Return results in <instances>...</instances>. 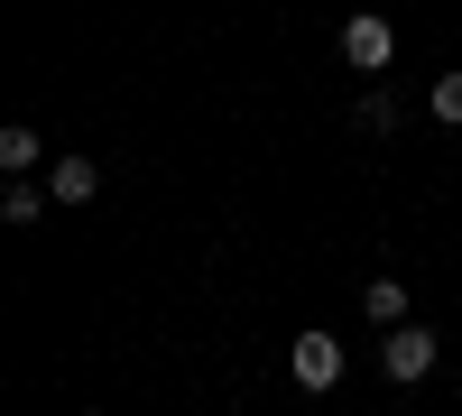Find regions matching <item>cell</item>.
Listing matches in <instances>:
<instances>
[{
	"label": "cell",
	"instance_id": "cell-7",
	"mask_svg": "<svg viewBox=\"0 0 462 416\" xmlns=\"http://www.w3.org/2000/svg\"><path fill=\"white\" fill-rule=\"evenodd\" d=\"M361 315H370L379 333H398V324H407V287H398V278H370V287H361Z\"/></svg>",
	"mask_w": 462,
	"mask_h": 416
},
{
	"label": "cell",
	"instance_id": "cell-8",
	"mask_svg": "<svg viewBox=\"0 0 462 416\" xmlns=\"http://www.w3.org/2000/svg\"><path fill=\"white\" fill-rule=\"evenodd\" d=\"M352 130H361V139H389V130H398V102H389V93H361V102H352Z\"/></svg>",
	"mask_w": 462,
	"mask_h": 416
},
{
	"label": "cell",
	"instance_id": "cell-2",
	"mask_svg": "<svg viewBox=\"0 0 462 416\" xmlns=\"http://www.w3.org/2000/svg\"><path fill=\"white\" fill-rule=\"evenodd\" d=\"M435 361H444V352H435V333H426V324H398L389 343H379V370H389L398 389H416V380H426Z\"/></svg>",
	"mask_w": 462,
	"mask_h": 416
},
{
	"label": "cell",
	"instance_id": "cell-1",
	"mask_svg": "<svg viewBox=\"0 0 462 416\" xmlns=\"http://www.w3.org/2000/svg\"><path fill=\"white\" fill-rule=\"evenodd\" d=\"M389 56H398V28L379 19V10H352V19H342V65H352V74H379Z\"/></svg>",
	"mask_w": 462,
	"mask_h": 416
},
{
	"label": "cell",
	"instance_id": "cell-5",
	"mask_svg": "<svg viewBox=\"0 0 462 416\" xmlns=\"http://www.w3.org/2000/svg\"><path fill=\"white\" fill-rule=\"evenodd\" d=\"M0 167H10V176H37V167H47V130L10 121V130H0Z\"/></svg>",
	"mask_w": 462,
	"mask_h": 416
},
{
	"label": "cell",
	"instance_id": "cell-9",
	"mask_svg": "<svg viewBox=\"0 0 462 416\" xmlns=\"http://www.w3.org/2000/svg\"><path fill=\"white\" fill-rule=\"evenodd\" d=\"M426 111H435V121H453V130H462V65H453V74H435V93H426Z\"/></svg>",
	"mask_w": 462,
	"mask_h": 416
},
{
	"label": "cell",
	"instance_id": "cell-4",
	"mask_svg": "<svg viewBox=\"0 0 462 416\" xmlns=\"http://www.w3.org/2000/svg\"><path fill=\"white\" fill-rule=\"evenodd\" d=\"M47 195H56V204H93V195H102V167L65 148V158H47Z\"/></svg>",
	"mask_w": 462,
	"mask_h": 416
},
{
	"label": "cell",
	"instance_id": "cell-6",
	"mask_svg": "<svg viewBox=\"0 0 462 416\" xmlns=\"http://www.w3.org/2000/svg\"><path fill=\"white\" fill-rule=\"evenodd\" d=\"M47 213H56V195H47V185L10 176V195H0V222H10V232H28V222H47Z\"/></svg>",
	"mask_w": 462,
	"mask_h": 416
},
{
	"label": "cell",
	"instance_id": "cell-3",
	"mask_svg": "<svg viewBox=\"0 0 462 416\" xmlns=\"http://www.w3.org/2000/svg\"><path fill=\"white\" fill-rule=\"evenodd\" d=\"M287 370H296V389H333L342 380V343H333V333H296V352H287Z\"/></svg>",
	"mask_w": 462,
	"mask_h": 416
}]
</instances>
